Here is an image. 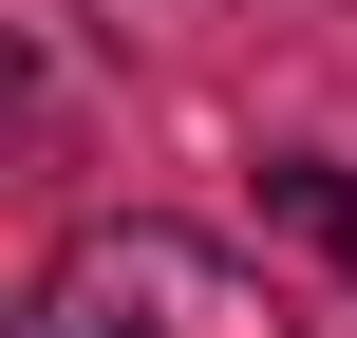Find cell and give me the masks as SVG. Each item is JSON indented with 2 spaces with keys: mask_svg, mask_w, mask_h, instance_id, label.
Instances as JSON below:
<instances>
[{
  "mask_svg": "<svg viewBox=\"0 0 357 338\" xmlns=\"http://www.w3.org/2000/svg\"><path fill=\"white\" fill-rule=\"evenodd\" d=\"M0 338H19V320H0Z\"/></svg>",
  "mask_w": 357,
  "mask_h": 338,
  "instance_id": "cell-3",
  "label": "cell"
},
{
  "mask_svg": "<svg viewBox=\"0 0 357 338\" xmlns=\"http://www.w3.org/2000/svg\"><path fill=\"white\" fill-rule=\"evenodd\" d=\"M264 207H282L301 245H339V263H357V169H320V151H301V169H264Z\"/></svg>",
  "mask_w": 357,
  "mask_h": 338,
  "instance_id": "cell-2",
  "label": "cell"
},
{
  "mask_svg": "<svg viewBox=\"0 0 357 338\" xmlns=\"http://www.w3.org/2000/svg\"><path fill=\"white\" fill-rule=\"evenodd\" d=\"M38 338H301V320H282L226 245H188V226H75Z\"/></svg>",
  "mask_w": 357,
  "mask_h": 338,
  "instance_id": "cell-1",
  "label": "cell"
}]
</instances>
